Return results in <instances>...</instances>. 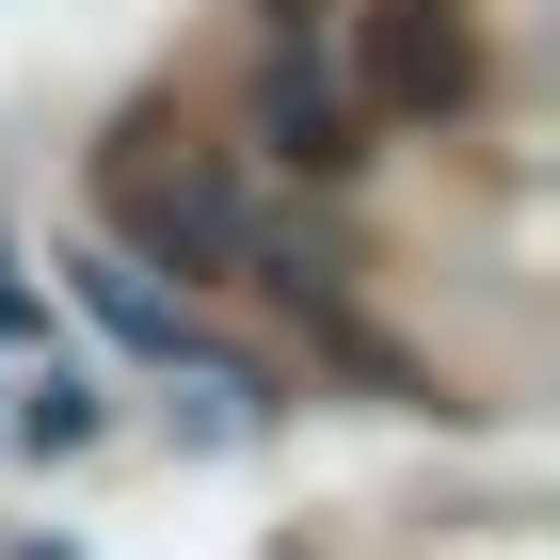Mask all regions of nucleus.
<instances>
[{"mask_svg":"<svg viewBox=\"0 0 560 560\" xmlns=\"http://www.w3.org/2000/svg\"><path fill=\"white\" fill-rule=\"evenodd\" d=\"M96 192H113V224H129L144 257H176V272H257V209H241L224 161H192V144L161 161V113L96 161Z\"/></svg>","mask_w":560,"mask_h":560,"instance_id":"nucleus-1","label":"nucleus"},{"mask_svg":"<svg viewBox=\"0 0 560 560\" xmlns=\"http://www.w3.org/2000/svg\"><path fill=\"white\" fill-rule=\"evenodd\" d=\"M369 81H385L400 113L465 96V0H369Z\"/></svg>","mask_w":560,"mask_h":560,"instance_id":"nucleus-2","label":"nucleus"},{"mask_svg":"<svg viewBox=\"0 0 560 560\" xmlns=\"http://www.w3.org/2000/svg\"><path fill=\"white\" fill-rule=\"evenodd\" d=\"M257 129H272V161H304V176H352V113L320 81H289L272 65V96H257Z\"/></svg>","mask_w":560,"mask_h":560,"instance_id":"nucleus-3","label":"nucleus"},{"mask_svg":"<svg viewBox=\"0 0 560 560\" xmlns=\"http://www.w3.org/2000/svg\"><path fill=\"white\" fill-rule=\"evenodd\" d=\"M81 304H96V320H113V337H129V352H161V369H176V352H192V320H176V304L144 289V257H81Z\"/></svg>","mask_w":560,"mask_h":560,"instance_id":"nucleus-4","label":"nucleus"},{"mask_svg":"<svg viewBox=\"0 0 560 560\" xmlns=\"http://www.w3.org/2000/svg\"><path fill=\"white\" fill-rule=\"evenodd\" d=\"M16 432H33V448H81V432H96V400L65 385V369H48V385H33V417H16Z\"/></svg>","mask_w":560,"mask_h":560,"instance_id":"nucleus-5","label":"nucleus"},{"mask_svg":"<svg viewBox=\"0 0 560 560\" xmlns=\"http://www.w3.org/2000/svg\"><path fill=\"white\" fill-rule=\"evenodd\" d=\"M0 337H33V289H16V272H0Z\"/></svg>","mask_w":560,"mask_h":560,"instance_id":"nucleus-6","label":"nucleus"}]
</instances>
